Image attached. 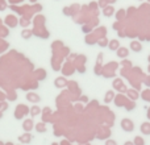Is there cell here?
Here are the masks:
<instances>
[{
  "label": "cell",
  "mask_w": 150,
  "mask_h": 145,
  "mask_svg": "<svg viewBox=\"0 0 150 145\" xmlns=\"http://www.w3.org/2000/svg\"><path fill=\"white\" fill-rule=\"evenodd\" d=\"M142 132L145 135H150V124H144L142 125Z\"/></svg>",
  "instance_id": "cell-1"
},
{
  "label": "cell",
  "mask_w": 150,
  "mask_h": 145,
  "mask_svg": "<svg viewBox=\"0 0 150 145\" xmlns=\"http://www.w3.org/2000/svg\"><path fill=\"white\" fill-rule=\"evenodd\" d=\"M134 145H145V143H144V140L141 137H136L134 139Z\"/></svg>",
  "instance_id": "cell-2"
},
{
  "label": "cell",
  "mask_w": 150,
  "mask_h": 145,
  "mask_svg": "<svg viewBox=\"0 0 150 145\" xmlns=\"http://www.w3.org/2000/svg\"><path fill=\"white\" fill-rule=\"evenodd\" d=\"M105 145H117L116 143H115L113 140H109V141H107V144Z\"/></svg>",
  "instance_id": "cell-3"
},
{
  "label": "cell",
  "mask_w": 150,
  "mask_h": 145,
  "mask_svg": "<svg viewBox=\"0 0 150 145\" xmlns=\"http://www.w3.org/2000/svg\"><path fill=\"white\" fill-rule=\"evenodd\" d=\"M124 145H134V144H132V143H125Z\"/></svg>",
  "instance_id": "cell-4"
}]
</instances>
